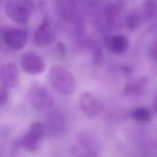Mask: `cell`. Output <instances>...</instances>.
Returning a JSON list of instances; mask_svg holds the SVG:
<instances>
[{
	"instance_id": "3",
	"label": "cell",
	"mask_w": 157,
	"mask_h": 157,
	"mask_svg": "<svg viewBox=\"0 0 157 157\" xmlns=\"http://www.w3.org/2000/svg\"><path fill=\"white\" fill-rule=\"evenodd\" d=\"M28 97L33 107L39 111L51 108L54 103L49 91L40 85L32 86L29 91Z\"/></svg>"
},
{
	"instance_id": "13",
	"label": "cell",
	"mask_w": 157,
	"mask_h": 157,
	"mask_svg": "<svg viewBox=\"0 0 157 157\" xmlns=\"http://www.w3.org/2000/svg\"><path fill=\"white\" fill-rule=\"evenodd\" d=\"M57 8L61 17L66 21H71L76 16V6L73 1H58L56 2Z\"/></svg>"
},
{
	"instance_id": "19",
	"label": "cell",
	"mask_w": 157,
	"mask_h": 157,
	"mask_svg": "<svg viewBox=\"0 0 157 157\" xmlns=\"http://www.w3.org/2000/svg\"><path fill=\"white\" fill-rule=\"evenodd\" d=\"M90 48L92 51L93 61L95 65H100L103 60V52L101 48L98 44L94 42H92L90 44Z\"/></svg>"
},
{
	"instance_id": "17",
	"label": "cell",
	"mask_w": 157,
	"mask_h": 157,
	"mask_svg": "<svg viewBox=\"0 0 157 157\" xmlns=\"http://www.w3.org/2000/svg\"><path fill=\"white\" fill-rule=\"evenodd\" d=\"M157 12V4L153 1H146L144 2L142 13L146 20L152 19Z\"/></svg>"
},
{
	"instance_id": "2",
	"label": "cell",
	"mask_w": 157,
	"mask_h": 157,
	"mask_svg": "<svg viewBox=\"0 0 157 157\" xmlns=\"http://www.w3.org/2000/svg\"><path fill=\"white\" fill-rule=\"evenodd\" d=\"M5 10L7 15L18 23L26 24L29 20L33 5L27 1H9L6 2Z\"/></svg>"
},
{
	"instance_id": "6",
	"label": "cell",
	"mask_w": 157,
	"mask_h": 157,
	"mask_svg": "<svg viewBox=\"0 0 157 157\" xmlns=\"http://www.w3.org/2000/svg\"><path fill=\"white\" fill-rule=\"evenodd\" d=\"M21 65L26 72L31 75L41 74L45 68V63L43 58L33 52H27L22 56Z\"/></svg>"
},
{
	"instance_id": "18",
	"label": "cell",
	"mask_w": 157,
	"mask_h": 157,
	"mask_svg": "<svg viewBox=\"0 0 157 157\" xmlns=\"http://www.w3.org/2000/svg\"><path fill=\"white\" fill-rule=\"evenodd\" d=\"M125 22L130 31H134L139 27L141 23V18L137 12L133 11L126 16Z\"/></svg>"
},
{
	"instance_id": "11",
	"label": "cell",
	"mask_w": 157,
	"mask_h": 157,
	"mask_svg": "<svg viewBox=\"0 0 157 157\" xmlns=\"http://www.w3.org/2000/svg\"><path fill=\"white\" fill-rule=\"evenodd\" d=\"M72 151L75 157H97L95 143L86 136L82 137L79 143L73 147Z\"/></svg>"
},
{
	"instance_id": "5",
	"label": "cell",
	"mask_w": 157,
	"mask_h": 157,
	"mask_svg": "<svg viewBox=\"0 0 157 157\" xmlns=\"http://www.w3.org/2000/svg\"><path fill=\"white\" fill-rule=\"evenodd\" d=\"M44 126L41 123H33L28 133L21 139L20 144L28 150L35 151L39 147L44 134Z\"/></svg>"
},
{
	"instance_id": "23",
	"label": "cell",
	"mask_w": 157,
	"mask_h": 157,
	"mask_svg": "<svg viewBox=\"0 0 157 157\" xmlns=\"http://www.w3.org/2000/svg\"><path fill=\"white\" fill-rule=\"evenodd\" d=\"M153 107L154 109V110L156 112V113H157V92L154 97L153 99Z\"/></svg>"
},
{
	"instance_id": "8",
	"label": "cell",
	"mask_w": 157,
	"mask_h": 157,
	"mask_svg": "<svg viewBox=\"0 0 157 157\" xmlns=\"http://www.w3.org/2000/svg\"><path fill=\"white\" fill-rule=\"evenodd\" d=\"M54 39L55 33L53 29L50 25L48 16L45 15L34 33V42L37 45L44 47L52 43Z\"/></svg>"
},
{
	"instance_id": "15",
	"label": "cell",
	"mask_w": 157,
	"mask_h": 157,
	"mask_svg": "<svg viewBox=\"0 0 157 157\" xmlns=\"http://www.w3.org/2000/svg\"><path fill=\"white\" fill-rule=\"evenodd\" d=\"M121 9V4L120 2H110L104 6L103 12L107 25L109 26H112L114 24Z\"/></svg>"
},
{
	"instance_id": "21",
	"label": "cell",
	"mask_w": 157,
	"mask_h": 157,
	"mask_svg": "<svg viewBox=\"0 0 157 157\" xmlns=\"http://www.w3.org/2000/svg\"><path fill=\"white\" fill-rule=\"evenodd\" d=\"M9 94L6 90L0 88V106L4 105L8 101Z\"/></svg>"
},
{
	"instance_id": "1",
	"label": "cell",
	"mask_w": 157,
	"mask_h": 157,
	"mask_svg": "<svg viewBox=\"0 0 157 157\" xmlns=\"http://www.w3.org/2000/svg\"><path fill=\"white\" fill-rule=\"evenodd\" d=\"M49 82L52 86L64 95L73 94L76 82L72 74L66 68L58 64L53 65L49 72Z\"/></svg>"
},
{
	"instance_id": "20",
	"label": "cell",
	"mask_w": 157,
	"mask_h": 157,
	"mask_svg": "<svg viewBox=\"0 0 157 157\" xmlns=\"http://www.w3.org/2000/svg\"><path fill=\"white\" fill-rule=\"evenodd\" d=\"M148 54L151 59L157 61V40H154L149 46Z\"/></svg>"
},
{
	"instance_id": "9",
	"label": "cell",
	"mask_w": 157,
	"mask_h": 157,
	"mask_svg": "<svg viewBox=\"0 0 157 157\" xmlns=\"http://www.w3.org/2000/svg\"><path fill=\"white\" fill-rule=\"evenodd\" d=\"M66 129V121L63 116L58 112H51L48 115L46 130L50 136L58 137Z\"/></svg>"
},
{
	"instance_id": "10",
	"label": "cell",
	"mask_w": 157,
	"mask_h": 157,
	"mask_svg": "<svg viewBox=\"0 0 157 157\" xmlns=\"http://www.w3.org/2000/svg\"><path fill=\"white\" fill-rule=\"evenodd\" d=\"M19 81L17 67L13 63L4 64L0 67V82L6 87H15Z\"/></svg>"
},
{
	"instance_id": "4",
	"label": "cell",
	"mask_w": 157,
	"mask_h": 157,
	"mask_svg": "<svg viewBox=\"0 0 157 157\" xmlns=\"http://www.w3.org/2000/svg\"><path fill=\"white\" fill-rule=\"evenodd\" d=\"M78 107L85 117L93 118L101 113L103 104L102 101L93 94L84 92L79 96Z\"/></svg>"
},
{
	"instance_id": "14",
	"label": "cell",
	"mask_w": 157,
	"mask_h": 157,
	"mask_svg": "<svg viewBox=\"0 0 157 157\" xmlns=\"http://www.w3.org/2000/svg\"><path fill=\"white\" fill-rule=\"evenodd\" d=\"M147 85V79L139 78L127 83L124 88V93L129 96H140L145 93Z\"/></svg>"
},
{
	"instance_id": "12",
	"label": "cell",
	"mask_w": 157,
	"mask_h": 157,
	"mask_svg": "<svg viewBox=\"0 0 157 157\" xmlns=\"http://www.w3.org/2000/svg\"><path fill=\"white\" fill-rule=\"evenodd\" d=\"M107 45L110 50L115 54L121 55L125 53L129 47L128 38L122 34L113 36L107 41Z\"/></svg>"
},
{
	"instance_id": "7",
	"label": "cell",
	"mask_w": 157,
	"mask_h": 157,
	"mask_svg": "<svg viewBox=\"0 0 157 157\" xmlns=\"http://www.w3.org/2000/svg\"><path fill=\"white\" fill-rule=\"evenodd\" d=\"M3 39L9 48L18 50L23 48L26 45L28 40V33L24 29L11 28L4 33Z\"/></svg>"
},
{
	"instance_id": "22",
	"label": "cell",
	"mask_w": 157,
	"mask_h": 157,
	"mask_svg": "<svg viewBox=\"0 0 157 157\" xmlns=\"http://www.w3.org/2000/svg\"><path fill=\"white\" fill-rule=\"evenodd\" d=\"M57 49L59 50V52L63 54V55H64L66 53V47L65 45H64V44L61 43V42H59L57 44Z\"/></svg>"
},
{
	"instance_id": "16",
	"label": "cell",
	"mask_w": 157,
	"mask_h": 157,
	"mask_svg": "<svg viewBox=\"0 0 157 157\" xmlns=\"http://www.w3.org/2000/svg\"><path fill=\"white\" fill-rule=\"evenodd\" d=\"M133 118L140 122H148L151 118L150 110L144 107H139L133 110L132 112Z\"/></svg>"
}]
</instances>
